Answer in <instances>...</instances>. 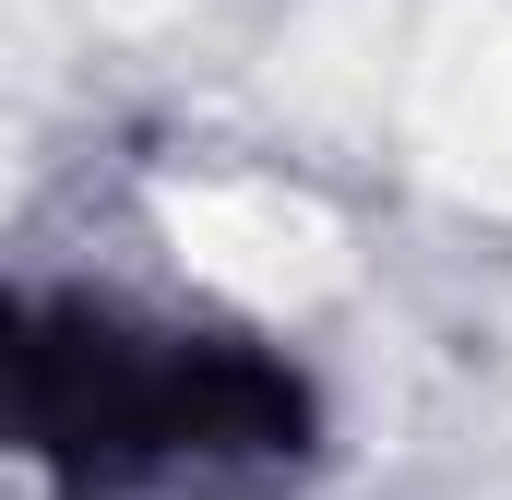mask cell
<instances>
[{"mask_svg":"<svg viewBox=\"0 0 512 500\" xmlns=\"http://www.w3.org/2000/svg\"><path fill=\"white\" fill-rule=\"evenodd\" d=\"M167 239H179V262L203 286H227L251 310H298V298H322L346 274L334 215L310 191H286V179H191V191H167Z\"/></svg>","mask_w":512,"mask_h":500,"instance_id":"obj_1","label":"cell"},{"mask_svg":"<svg viewBox=\"0 0 512 500\" xmlns=\"http://www.w3.org/2000/svg\"><path fill=\"white\" fill-rule=\"evenodd\" d=\"M417 143L477 203H512V24H453L417 72Z\"/></svg>","mask_w":512,"mask_h":500,"instance_id":"obj_2","label":"cell"}]
</instances>
